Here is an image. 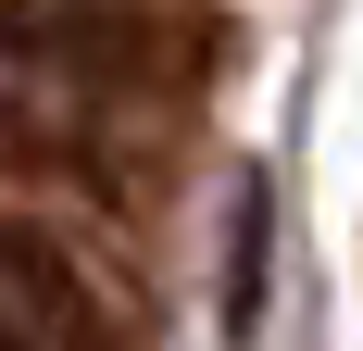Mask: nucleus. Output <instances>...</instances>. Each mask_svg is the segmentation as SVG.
I'll return each mask as SVG.
<instances>
[{"label":"nucleus","instance_id":"nucleus-1","mask_svg":"<svg viewBox=\"0 0 363 351\" xmlns=\"http://www.w3.org/2000/svg\"><path fill=\"white\" fill-rule=\"evenodd\" d=\"M263 314V188H238V251H225V326Z\"/></svg>","mask_w":363,"mask_h":351}]
</instances>
